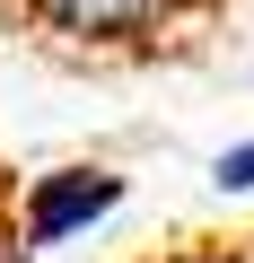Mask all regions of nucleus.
I'll use <instances>...</instances> for the list:
<instances>
[{
	"instance_id": "1",
	"label": "nucleus",
	"mask_w": 254,
	"mask_h": 263,
	"mask_svg": "<svg viewBox=\"0 0 254 263\" xmlns=\"http://www.w3.org/2000/svg\"><path fill=\"white\" fill-rule=\"evenodd\" d=\"M114 202H123V176H114V167H53V176L27 184L18 237H27V246H62V237H79V228H96Z\"/></svg>"
},
{
	"instance_id": "2",
	"label": "nucleus",
	"mask_w": 254,
	"mask_h": 263,
	"mask_svg": "<svg viewBox=\"0 0 254 263\" xmlns=\"http://www.w3.org/2000/svg\"><path fill=\"white\" fill-rule=\"evenodd\" d=\"M18 9L44 27V35H62V44H149L167 18H175V0H18Z\"/></svg>"
},
{
	"instance_id": "3",
	"label": "nucleus",
	"mask_w": 254,
	"mask_h": 263,
	"mask_svg": "<svg viewBox=\"0 0 254 263\" xmlns=\"http://www.w3.org/2000/svg\"><path fill=\"white\" fill-rule=\"evenodd\" d=\"M210 184H219V193H254V141H237V149H219V167H210Z\"/></svg>"
}]
</instances>
